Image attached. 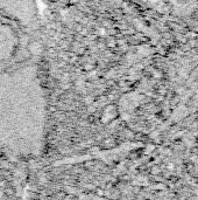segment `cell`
Returning <instances> with one entry per match:
<instances>
[{
  "label": "cell",
  "mask_w": 198,
  "mask_h": 200,
  "mask_svg": "<svg viewBox=\"0 0 198 200\" xmlns=\"http://www.w3.org/2000/svg\"><path fill=\"white\" fill-rule=\"evenodd\" d=\"M46 125L47 101L37 68L24 64L0 73V144L21 158L39 156Z\"/></svg>",
  "instance_id": "6da1fadb"
},
{
  "label": "cell",
  "mask_w": 198,
  "mask_h": 200,
  "mask_svg": "<svg viewBox=\"0 0 198 200\" xmlns=\"http://www.w3.org/2000/svg\"><path fill=\"white\" fill-rule=\"evenodd\" d=\"M36 12V0H0V14L26 26L35 19Z\"/></svg>",
  "instance_id": "7a4b0ae2"
},
{
  "label": "cell",
  "mask_w": 198,
  "mask_h": 200,
  "mask_svg": "<svg viewBox=\"0 0 198 200\" xmlns=\"http://www.w3.org/2000/svg\"><path fill=\"white\" fill-rule=\"evenodd\" d=\"M16 34L12 25L0 19V62L12 58L16 47Z\"/></svg>",
  "instance_id": "3957f363"
}]
</instances>
